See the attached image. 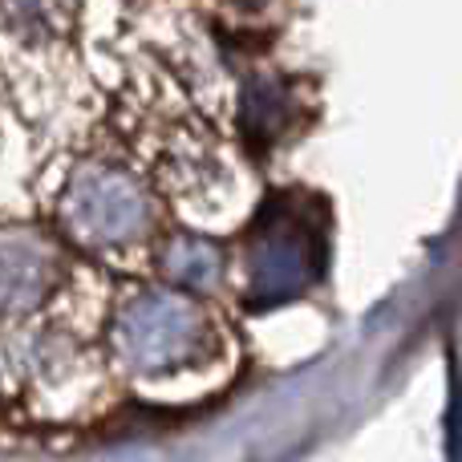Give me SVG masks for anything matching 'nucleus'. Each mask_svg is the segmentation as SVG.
<instances>
[{
  "label": "nucleus",
  "instance_id": "obj_5",
  "mask_svg": "<svg viewBox=\"0 0 462 462\" xmlns=\"http://www.w3.org/2000/svg\"><path fill=\"white\" fill-rule=\"evenodd\" d=\"M162 272L175 280L179 288H216L224 280V252L216 239L203 236H175L162 252Z\"/></svg>",
  "mask_w": 462,
  "mask_h": 462
},
{
  "label": "nucleus",
  "instance_id": "obj_3",
  "mask_svg": "<svg viewBox=\"0 0 462 462\" xmlns=\"http://www.w3.org/2000/svg\"><path fill=\"white\" fill-rule=\"evenodd\" d=\"M65 227L89 247H118L143 236L151 224V203L130 175L110 167H81L61 199Z\"/></svg>",
  "mask_w": 462,
  "mask_h": 462
},
{
  "label": "nucleus",
  "instance_id": "obj_1",
  "mask_svg": "<svg viewBox=\"0 0 462 462\" xmlns=\"http://www.w3.org/2000/svg\"><path fill=\"white\" fill-rule=\"evenodd\" d=\"M208 320L191 300L175 292H143L118 312V357L130 374L159 377L183 369L208 349Z\"/></svg>",
  "mask_w": 462,
  "mask_h": 462
},
{
  "label": "nucleus",
  "instance_id": "obj_2",
  "mask_svg": "<svg viewBox=\"0 0 462 462\" xmlns=\"http://www.w3.org/2000/svg\"><path fill=\"white\" fill-rule=\"evenodd\" d=\"M325 268V239L300 216L284 208H263L247 244V300L255 309L296 300Z\"/></svg>",
  "mask_w": 462,
  "mask_h": 462
},
{
  "label": "nucleus",
  "instance_id": "obj_6",
  "mask_svg": "<svg viewBox=\"0 0 462 462\" xmlns=\"http://www.w3.org/2000/svg\"><path fill=\"white\" fill-rule=\"evenodd\" d=\"M288 122V94L276 81H252L244 94V130L255 143H272Z\"/></svg>",
  "mask_w": 462,
  "mask_h": 462
},
{
  "label": "nucleus",
  "instance_id": "obj_4",
  "mask_svg": "<svg viewBox=\"0 0 462 462\" xmlns=\"http://www.w3.org/2000/svg\"><path fill=\"white\" fill-rule=\"evenodd\" d=\"M57 280V260L37 236L5 231L0 236V317L29 312L49 296Z\"/></svg>",
  "mask_w": 462,
  "mask_h": 462
},
{
  "label": "nucleus",
  "instance_id": "obj_7",
  "mask_svg": "<svg viewBox=\"0 0 462 462\" xmlns=\"http://www.w3.org/2000/svg\"><path fill=\"white\" fill-rule=\"evenodd\" d=\"M244 5H260V0H244Z\"/></svg>",
  "mask_w": 462,
  "mask_h": 462
}]
</instances>
